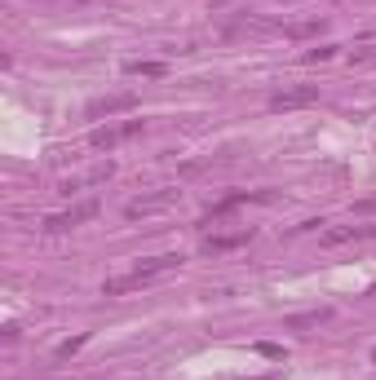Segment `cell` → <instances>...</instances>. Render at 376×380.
I'll use <instances>...</instances> for the list:
<instances>
[{
	"label": "cell",
	"instance_id": "6da1fadb",
	"mask_svg": "<svg viewBox=\"0 0 376 380\" xmlns=\"http://www.w3.org/2000/svg\"><path fill=\"white\" fill-rule=\"evenodd\" d=\"M182 266V257L177 252H164V257H146V261H138L128 274H120V278H107L102 283V296H128V292H138V288H146L151 278H159V274H169V270H177Z\"/></svg>",
	"mask_w": 376,
	"mask_h": 380
},
{
	"label": "cell",
	"instance_id": "7a4b0ae2",
	"mask_svg": "<svg viewBox=\"0 0 376 380\" xmlns=\"http://www.w3.org/2000/svg\"><path fill=\"white\" fill-rule=\"evenodd\" d=\"M142 120H120V124H102V128H93L89 133V146L93 151H116V146H124V142H133L138 133H142Z\"/></svg>",
	"mask_w": 376,
	"mask_h": 380
},
{
	"label": "cell",
	"instance_id": "3957f363",
	"mask_svg": "<svg viewBox=\"0 0 376 380\" xmlns=\"http://www.w3.org/2000/svg\"><path fill=\"white\" fill-rule=\"evenodd\" d=\"M97 217V200H85V204H71V208H62L54 212V217H44V230L49 235H62V230H75V226H85Z\"/></svg>",
	"mask_w": 376,
	"mask_h": 380
},
{
	"label": "cell",
	"instance_id": "277c9868",
	"mask_svg": "<svg viewBox=\"0 0 376 380\" xmlns=\"http://www.w3.org/2000/svg\"><path fill=\"white\" fill-rule=\"evenodd\" d=\"M128 111H138V93H107V97H97V102L85 106L89 120H111V115H128Z\"/></svg>",
	"mask_w": 376,
	"mask_h": 380
},
{
	"label": "cell",
	"instance_id": "5b68a950",
	"mask_svg": "<svg viewBox=\"0 0 376 380\" xmlns=\"http://www.w3.org/2000/svg\"><path fill=\"white\" fill-rule=\"evenodd\" d=\"M310 102H319V85H292V89L270 93V111H297Z\"/></svg>",
	"mask_w": 376,
	"mask_h": 380
},
{
	"label": "cell",
	"instance_id": "8992f818",
	"mask_svg": "<svg viewBox=\"0 0 376 380\" xmlns=\"http://www.w3.org/2000/svg\"><path fill=\"white\" fill-rule=\"evenodd\" d=\"M177 204V190H159V195H146V200H133L124 208V217L128 221H138V217H155V212H164Z\"/></svg>",
	"mask_w": 376,
	"mask_h": 380
},
{
	"label": "cell",
	"instance_id": "52a82bcc",
	"mask_svg": "<svg viewBox=\"0 0 376 380\" xmlns=\"http://www.w3.org/2000/svg\"><path fill=\"white\" fill-rule=\"evenodd\" d=\"M376 235V226H332V230H323L319 243L323 247H346V243H363Z\"/></svg>",
	"mask_w": 376,
	"mask_h": 380
},
{
	"label": "cell",
	"instance_id": "ba28073f",
	"mask_svg": "<svg viewBox=\"0 0 376 380\" xmlns=\"http://www.w3.org/2000/svg\"><path fill=\"white\" fill-rule=\"evenodd\" d=\"M248 239H253V226L231 230V235H208V239H204V252H208V257H217V252H235V247H243Z\"/></svg>",
	"mask_w": 376,
	"mask_h": 380
},
{
	"label": "cell",
	"instance_id": "9c48e42d",
	"mask_svg": "<svg viewBox=\"0 0 376 380\" xmlns=\"http://www.w3.org/2000/svg\"><path fill=\"white\" fill-rule=\"evenodd\" d=\"M111 177H116V164H102V168H93L85 177H67L62 181V195H75V190H89V186H107Z\"/></svg>",
	"mask_w": 376,
	"mask_h": 380
},
{
	"label": "cell",
	"instance_id": "30bf717a",
	"mask_svg": "<svg viewBox=\"0 0 376 380\" xmlns=\"http://www.w3.org/2000/svg\"><path fill=\"white\" fill-rule=\"evenodd\" d=\"M332 319V309L323 305V309H305V314H292V319H284V327L288 332H310V327H323Z\"/></svg>",
	"mask_w": 376,
	"mask_h": 380
},
{
	"label": "cell",
	"instance_id": "8fae6325",
	"mask_svg": "<svg viewBox=\"0 0 376 380\" xmlns=\"http://www.w3.org/2000/svg\"><path fill=\"white\" fill-rule=\"evenodd\" d=\"M124 75H142V80H159V75H169V62H124Z\"/></svg>",
	"mask_w": 376,
	"mask_h": 380
},
{
	"label": "cell",
	"instance_id": "7c38bea8",
	"mask_svg": "<svg viewBox=\"0 0 376 380\" xmlns=\"http://www.w3.org/2000/svg\"><path fill=\"white\" fill-rule=\"evenodd\" d=\"M85 341H89V336H71V341H62V345H58V358H71L75 350H85Z\"/></svg>",
	"mask_w": 376,
	"mask_h": 380
},
{
	"label": "cell",
	"instance_id": "4fadbf2b",
	"mask_svg": "<svg viewBox=\"0 0 376 380\" xmlns=\"http://www.w3.org/2000/svg\"><path fill=\"white\" fill-rule=\"evenodd\" d=\"M323 23H297V27H288V36H319Z\"/></svg>",
	"mask_w": 376,
	"mask_h": 380
},
{
	"label": "cell",
	"instance_id": "5bb4252c",
	"mask_svg": "<svg viewBox=\"0 0 376 380\" xmlns=\"http://www.w3.org/2000/svg\"><path fill=\"white\" fill-rule=\"evenodd\" d=\"M336 54V44H323V49H310V54H305V62H328Z\"/></svg>",
	"mask_w": 376,
	"mask_h": 380
},
{
	"label": "cell",
	"instance_id": "9a60e30c",
	"mask_svg": "<svg viewBox=\"0 0 376 380\" xmlns=\"http://www.w3.org/2000/svg\"><path fill=\"white\" fill-rule=\"evenodd\" d=\"M354 62H376V44H358L354 49Z\"/></svg>",
	"mask_w": 376,
	"mask_h": 380
},
{
	"label": "cell",
	"instance_id": "2e32d148",
	"mask_svg": "<svg viewBox=\"0 0 376 380\" xmlns=\"http://www.w3.org/2000/svg\"><path fill=\"white\" fill-rule=\"evenodd\" d=\"M354 212H376V195H372V200H358V204H354Z\"/></svg>",
	"mask_w": 376,
	"mask_h": 380
}]
</instances>
